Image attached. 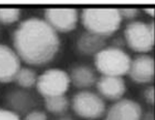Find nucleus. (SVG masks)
<instances>
[{"label":"nucleus","mask_w":155,"mask_h":120,"mask_svg":"<svg viewBox=\"0 0 155 120\" xmlns=\"http://www.w3.org/2000/svg\"><path fill=\"white\" fill-rule=\"evenodd\" d=\"M81 19L87 32L103 37L113 35L123 21L120 9L115 8H87Z\"/></svg>","instance_id":"2"},{"label":"nucleus","mask_w":155,"mask_h":120,"mask_svg":"<svg viewBox=\"0 0 155 120\" xmlns=\"http://www.w3.org/2000/svg\"><path fill=\"white\" fill-rule=\"evenodd\" d=\"M100 95L109 101H120L126 91L125 81L120 76L102 75L96 82Z\"/></svg>","instance_id":"11"},{"label":"nucleus","mask_w":155,"mask_h":120,"mask_svg":"<svg viewBox=\"0 0 155 120\" xmlns=\"http://www.w3.org/2000/svg\"><path fill=\"white\" fill-rule=\"evenodd\" d=\"M132 60L128 54L119 48L109 47L94 56V65L102 75L120 76L128 74Z\"/></svg>","instance_id":"3"},{"label":"nucleus","mask_w":155,"mask_h":120,"mask_svg":"<svg viewBox=\"0 0 155 120\" xmlns=\"http://www.w3.org/2000/svg\"><path fill=\"white\" fill-rule=\"evenodd\" d=\"M142 109L139 103L129 99L117 101L110 107L105 120H141Z\"/></svg>","instance_id":"10"},{"label":"nucleus","mask_w":155,"mask_h":120,"mask_svg":"<svg viewBox=\"0 0 155 120\" xmlns=\"http://www.w3.org/2000/svg\"><path fill=\"white\" fill-rule=\"evenodd\" d=\"M73 111L82 118L97 119L106 110V104L102 98L92 91H80L72 99Z\"/></svg>","instance_id":"6"},{"label":"nucleus","mask_w":155,"mask_h":120,"mask_svg":"<svg viewBox=\"0 0 155 120\" xmlns=\"http://www.w3.org/2000/svg\"><path fill=\"white\" fill-rule=\"evenodd\" d=\"M24 120H48L47 115L39 110H32L25 115Z\"/></svg>","instance_id":"20"},{"label":"nucleus","mask_w":155,"mask_h":120,"mask_svg":"<svg viewBox=\"0 0 155 120\" xmlns=\"http://www.w3.org/2000/svg\"><path fill=\"white\" fill-rule=\"evenodd\" d=\"M5 101L8 105V109L13 111L17 115L28 114L33 106V98L29 93L21 90H12L6 96Z\"/></svg>","instance_id":"12"},{"label":"nucleus","mask_w":155,"mask_h":120,"mask_svg":"<svg viewBox=\"0 0 155 120\" xmlns=\"http://www.w3.org/2000/svg\"><path fill=\"white\" fill-rule=\"evenodd\" d=\"M69 75L71 83L78 89L90 88L96 82L94 70L86 65H79L74 67Z\"/></svg>","instance_id":"13"},{"label":"nucleus","mask_w":155,"mask_h":120,"mask_svg":"<svg viewBox=\"0 0 155 120\" xmlns=\"http://www.w3.org/2000/svg\"><path fill=\"white\" fill-rule=\"evenodd\" d=\"M144 98L149 103H155V89L153 87H149L144 91Z\"/></svg>","instance_id":"21"},{"label":"nucleus","mask_w":155,"mask_h":120,"mask_svg":"<svg viewBox=\"0 0 155 120\" xmlns=\"http://www.w3.org/2000/svg\"><path fill=\"white\" fill-rule=\"evenodd\" d=\"M120 12L123 19L124 18L126 20H132L135 19L138 15L139 10L136 8H120Z\"/></svg>","instance_id":"19"},{"label":"nucleus","mask_w":155,"mask_h":120,"mask_svg":"<svg viewBox=\"0 0 155 120\" xmlns=\"http://www.w3.org/2000/svg\"><path fill=\"white\" fill-rule=\"evenodd\" d=\"M20 68L21 59L14 49L0 43V83L13 81Z\"/></svg>","instance_id":"8"},{"label":"nucleus","mask_w":155,"mask_h":120,"mask_svg":"<svg viewBox=\"0 0 155 120\" xmlns=\"http://www.w3.org/2000/svg\"><path fill=\"white\" fill-rule=\"evenodd\" d=\"M105 45L106 42L103 39V36L92 34L89 32L82 34L77 42L78 49H80L81 52L87 54V55H91V54L96 55L99 51L105 49Z\"/></svg>","instance_id":"14"},{"label":"nucleus","mask_w":155,"mask_h":120,"mask_svg":"<svg viewBox=\"0 0 155 120\" xmlns=\"http://www.w3.org/2000/svg\"><path fill=\"white\" fill-rule=\"evenodd\" d=\"M0 120H21L20 115L8 108L0 107Z\"/></svg>","instance_id":"18"},{"label":"nucleus","mask_w":155,"mask_h":120,"mask_svg":"<svg viewBox=\"0 0 155 120\" xmlns=\"http://www.w3.org/2000/svg\"><path fill=\"white\" fill-rule=\"evenodd\" d=\"M124 37L128 47L136 52L147 53L155 44L154 23L145 24L136 21L128 24L124 30Z\"/></svg>","instance_id":"4"},{"label":"nucleus","mask_w":155,"mask_h":120,"mask_svg":"<svg viewBox=\"0 0 155 120\" xmlns=\"http://www.w3.org/2000/svg\"><path fill=\"white\" fill-rule=\"evenodd\" d=\"M71 84L70 75L59 68H51L38 75L37 90L44 98L64 95Z\"/></svg>","instance_id":"5"},{"label":"nucleus","mask_w":155,"mask_h":120,"mask_svg":"<svg viewBox=\"0 0 155 120\" xmlns=\"http://www.w3.org/2000/svg\"><path fill=\"white\" fill-rule=\"evenodd\" d=\"M145 12L153 17L155 15V9L154 8H145Z\"/></svg>","instance_id":"22"},{"label":"nucleus","mask_w":155,"mask_h":120,"mask_svg":"<svg viewBox=\"0 0 155 120\" xmlns=\"http://www.w3.org/2000/svg\"><path fill=\"white\" fill-rule=\"evenodd\" d=\"M44 103L47 111L54 115H61L64 113L69 106L68 99L64 95L45 98Z\"/></svg>","instance_id":"15"},{"label":"nucleus","mask_w":155,"mask_h":120,"mask_svg":"<svg viewBox=\"0 0 155 120\" xmlns=\"http://www.w3.org/2000/svg\"><path fill=\"white\" fill-rule=\"evenodd\" d=\"M37 73L29 67H21L18 71L14 81L24 89H29L37 85Z\"/></svg>","instance_id":"16"},{"label":"nucleus","mask_w":155,"mask_h":120,"mask_svg":"<svg viewBox=\"0 0 155 120\" xmlns=\"http://www.w3.org/2000/svg\"><path fill=\"white\" fill-rule=\"evenodd\" d=\"M44 20L55 32L68 33L76 28L79 12L74 8H50L44 11Z\"/></svg>","instance_id":"7"},{"label":"nucleus","mask_w":155,"mask_h":120,"mask_svg":"<svg viewBox=\"0 0 155 120\" xmlns=\"http://www.w3.org/2000/svg\"><path fill=\"white\" fill-rule=\"evenodd\" d=\"M130 78L138 84H147L151 82L155 76V60L143 54L132 61L128 72Z\"/></svg>","instance_id":"9"},{"label":"nucleus","mask_w":155,"mask_h":120,"mask_svg":"<svg viewBox=\"0 0 155 120\" xmlns=\"http://www.w3.org/2000/svg\"><path fill=\"white\" fill-rule=\"evenodd\" d=\"M21 9L18 8H0V24H12L20 19Z\"/></svg>","instance_id":"17"},{"label":"nucleus","mask_w":155,"mask_h":120,"mask_svg":"<svg viewBox=\"0 0 155 120\" xmlns=\"http://www.w3.org/2000/svg\"><path fill=\"white\" fill-rule=\"evenodd\" d=\"M13 49L29 65L47 64L57 54L60 39L45 20L31 17L23 21L12 35Z\"/></svg>","instance_id":"1"}]
</instances>
